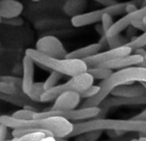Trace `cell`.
Wrapping results in <instances>:
<instances>
[{
  "instance_id": "obj_13",
  "label": "cell",
  "mask_w": 146,
  "mask_h": 141,
  "mask_svg": "<svg viewBox=\"0 0 146 141\" xmlns=\"http://www.w3.org/2000/svg\"><path fill=\"white\" fill-rule=\"evenodd\" d=\"M144 61V58L140 55L137 54H131L128 56L121 57L116 60H113L111 62H108L104 65H102L104 67H106L111 70H122V69H126L129 67H135V66H140Z\"/></svg>"
},
{
  "instance_id": "obj_50",
  "label": "cell",
  "mask_w": 146,
  "mask_h": 141,
  "mask_svg": "<svg viewBox=\"0 0 146 141\" xmlns=\"http://www.w3.org/2000/svg\"><path fill=\"white\" fill-rule=\"evenodd\" d=\"M145 49H146V47H145Z\"/></svg>"
},
{
  "instance_id": "obj_20",
  "label": "cell",
  "mask_w": 146,
  "mask_h": 141,
  "mask_svg": "<svg viewBox=\"0 0 146 141\" xmlns=\"http://www.w3.org/2000/svg\"><path fill=\"white\" fill-rule=\"evenodd\" d=\"M88 73H90L94 77V79H102V81H104V79H108V77H111L114 71L113 70L106 68V67L98 66L94 67V68H88Z\"/></svg>"
},
{
  "instance_id": "obj_47",
  "label": "cell",
  "mask_w": 146,
  "mask_h": 141,
  "mask_svg": "<svg viewBox=\"0 0 146 141\" xmlns=\"http://www.w3.org/2000/svg\"><path fill=\"white\" fill-rule=\"evenodd\" d=\"M130 141H138V139H132V140H130Z\"/></svg>"
},
{
  "instance_id": "obj_31",
  "label": "cell",
  "mask_w": 146,
  "mask_h": 141,
  "mask_svg": "<svg viewBox=\"0 0 146 141\" xmlns=\"http://www.w3.org/2000/svg\"><path fill=\"white\" fill-rule=\"evenodd\" d=\"M4 23L7 24V25H11V26H21L23 25V20L19 17L16 18H12V19H5L4 20Z\"/></svg>"
},
{
  "instance_id": "obj_9",
  "label": "cell",
  "mask_w": 146,
  "mask_h": 141,
  "mask_svg": "<svg viewBox=\"0 0 146 141\" xmlns=\"http://www.w3.org/2000/svg\"><path fill=\"white\" fill-rule=\"evenodd\" d=\"M145 17H146V5L142 6L140 9L133 12V13L125 14L123 17H121L120 19H118L116 22H114V24L110 29V31L106 33V36L108 37V38H110V37H113V36L118 35V34H121V32L126 29V28H128L133 22L143 20Z\"/></svg>"
},
{
  "instance_id": "obj_42",
  "label": "cell",
  "mask_w": 146,
  "mask_h": 141,
  "mask_svg": "<svg viewBox=\"0 0 146 141\" xmlns=\"http://www.w3.org/2000/svg\"><path fill=\"white\" fill-rule=\"evenodd\" d=\"M140 66H142V67H146V57H144V61H143V63L140 65Z\"/></svg>"
},
{
  "instance_id": "obj_5",
  "label": "cell",
  "mask_w": 146,
  "mask_h": 141,
  "mask_svg": "<svg viewBox=\"0 0 146 141\" xmlns=\"http://www.w3.org/2000/svg\"><path fill=\"white\" fill-rule=\"evenodd\" d=\"M94 77L90 73L76 75V77H71L67 83L59 85L50 91H45L41 97V103H49V101H56L60 95L67 91H76V93H82L88 87L94 85Z\"/></svg>"
},
{
  "instance_id": "obj_40",
  "label": "cell",
  "mask_w": 146,
  "mask_h": 141,
  "mask_svg": "<svg viewBox=\"0 0 146 141\" xmlns=\"http://www.w3.org/2000/svg\"><path fill=\"white\" fill-rule=\"evenodd\" d=\"M76 141H86V138L84 135H79V136H77V139H76Z\"/></svg>"
},
{
  "instance_id": "obj_17",
  "label": "cell",
  "mask_w": 146,
  "mask_h": 141,
  "mask_svg": "<svg viewBox=\"0 0 146 141\" xmlns=\"http://www.w3.org/2000/svg\"><path fill=\"white\" fill-rule=\"evenodd\" d=\"M102 49V45L100 43H94L90 44L88 46L82 47L77 50H74L72 52L68 53L67 57L68 59H78V60H86L92 56H94L96 54H98L100 50Z\"/></svg>"
},
{
  "instance_id": "obj_30",
  "label": "cell",
  "mask_w": 146,
  "mask_h": 141,
  "mask_svg": "<svg viewBox=\"0 0 146 141\" xmlns=\"http://www.w3.org/2000/svg\"><path fill=\"white\" fill-rule=\"evenodd\" d=\"M102 131H90L86 134H83L86 138V141H98V138L100 137Z\"/></svg>"
},
{
  "instance_id": "obj_19",
  "label": "cell",
  "mask_w": 146,
  "mask_h": 141,
  "mask_svg": "<svg viewBox=\"0 0 146 141\" xmlns=\"http://www.w3.org/2000/svg\"><path fill=\"white\" fill-rule=\"evenodd\" d=\"M0 99L18 107H25L26 105H31V103H33L29 97H16V95H10L2 93H0Z\"/></svg>"
},
{
  "instance_id": "obj_4",
  "label": "cell",
  "mask_w": 146,
  "mask_h": 141,
  "mask_svg": "<svg viewBox=\"0 0 146 141\" xmlns=\"http://www.w3.org/2000/svg\"><path fill=\"white\" fill-rule=\"evenodd\" d=\"M25 55L29 56L35 62V64L42 68L43 70L58 71L63 75H68L71 77L88 73V67L84 60L53 58V57L44 55L43 53L37 51L36 49H27Z\"/></svg>"
},
{
  "instance_id": "obj_12",
  "label": "cell",
  "mask_w": 146,
  "mask_h": 141,
  "mask_svg": "<svg viewBox=\"0 0 146 141\" xmlns=\"http://www.w3.org/2000/svg\"><path fill=\"white\" fill-rule=\"evenodd\" d=\"M81 93L76 91H67L60 95L55 101L54 105L50 109L55 111H69L76 109L81 103Z\"/></svg>"
},
{
  "instance_id": "obj_28",
  "label": "cell",
  "mask_w": 146,
  "mask_h": 141,
  "mask_svg": "<svg viewBox=\"0 0 146 141\" xmlns=\"http://www.w3.org/2000/svg\"><path fill=\"white\" fill-rule=\"evenodd\" d=\"M100 23H102V28H104V32H106V33L110 31V29L114 24L112 15H110V14H108V13L104 14V17H102V21H100Z\"/></svg>"
},
{
  "instance_id": "obj_11",
  "label": "cell",
  "mask_w": 146,
  "mask_h": 141,
  "mask_svg": "<svg viewBox=\"0 0 146 141\" xmlns=\"http://www.w3.org/2000/svg\"><path fill=\"white\" fill-rule=\"evenodd\" d=\"M100 112H102V108L100 106H96V107H81L79 109H73L69 111H56V115L67 118L70 121L72 120L82 121V120L96 118L100 114Z\"/></svg>"
},
{
  "instance_id": "obj_24",
  "label": "cell",
  "mask_w": 146,
  "mask_h": 141,
  "mask_svg": "<svg viewBox=\"0 0 146 141\" xmlns=\"http://www.w3.org/2000/svg\"><path fill=\"white\" fill-rule=\"evenodd\" d=\"M63 75L62 73H58V71H51L50 75L47 77V79L44 81V89H45V91H50L52 89L53 87H57L58 85V83L59 81L62 79Z\"/></svg>"
},
{
  "instance_id": "obj_23",
  "label": "cell",
  "mask_w": 146,
  "mask_h": 141,
  "mask_svg": "<svg viewBox=\"0 0 146 141\" xmlns=\"http://www.w3.org/2000/svg\"><path fill=\"white\" fill-rule=\"evenodd\" d=\"M126 46H128L129 48L132 49L133 52L138 50V49L145 48L146 47V31L143 32L141 35L133 37V38L127 43Z\"/></svg>"
},
{
  "instance_id": "obj_3",
  "label": "cell",
  "mask_w": 146,
  "mask_h": 141,
  "mask_svg": "<svg viewBox=\"0 0 146 141\" xmlns=\"http://www.w3.org/2000/svg\"><path fill=\"white\" fill-rule=\"evenodd\" d=\"M135 81L140 83H146V67L135 66L114 71L110 77L104 79L100 83V91L94 97L87 99L82 107H96L100 106L102 103L108 97L112 89L118 85H131Z\"/></svg>"
},
{
  "instance_id": "obj_29",
  "label": "cell",
  "mask_w": 146,
  "mask_h": 141,
  "mask_svg": "<svg viewBox=\"0 0 146 141\" xmlns=\"http://www.w3.org/2000/svg\"><path fill=\"white\" fill-rule=\"evenodd\" d=\"M100 91V85H92L90 87H88V89H86L85 91L81 93L82 99H90V97H92L98 93V91Z\"/></svg>"
},
{
  "instance_id": "obj_21",
  "label": "cell",
  "mask_w": 146,
  "mask_h": 141,
  "mask_svg": "<svg viewBox=\"0 0 146 141\" xmlns=\"http://www.w3.org/2000/svg\"><path fill=\"white\" fill-rule=\"evenodd\" d=\"M44 93H45L44 81L34 83L32 87H31L30 91L27 93V97H29L33 103H41V97H42Z\"/></svg>"
},
{
  "instance_id": "obj_44",
  "label": "cell",
  "mask_w": 146,
  "mask_h": 141,
  "mask_svg": "<svg viewBox=\"0 0 146 141\" xmlns=\"http://www.w3.org/2000/svg\"><path fill=\"white\" fill-rule=\"evenodd\" d=\"M141 5H142V6L146 5V0H142V3H141Z\"/></svg>"
},
{
  "instance_id": "obj_10",
  "label": "cell",
  "mask_w": 146,
  "mask_h": 141,
  "mask_svg": "<svg viewBox=\"0 0 146 141\" xmlns=\"http://www.w3.org/2000/svg\"><path fill=\"white\" fill-rule=\"evenodd\" d=\"M146 105V95L137 97H108L104 99L100 105L102 108V112L98 117H104V111L112 107H119V106L126 105Z\"/></svg>"
},
{
  "instance_id": "obj_16",
  "label": "cell",
  "mask_w": 146,
  "mask_h": 141,
  "mask_svg": "<svg viewBox=\"0 0 146 141\" xmlns=\"http://www.w3.org/2000/svg\"><path fill=\"white\" fill-rule=\"evenodd\" d=\"M22 67H23V91L27 93L30 91L33 83H34V75H35V62L29 56L25 55L22 61Z\"/></svg>"
},
{
  "instance_id": "obj_49",
  "label": "cell",
  "mask_w": 146,
  "mask_h": 141,
  "mask_svg": "<svg viewBox=\"0 0 146 141\" xmlns=\"http://www.w3.org/2000/svg\"><path fill=\"white\" fill-rule=\"evenodd\" d=\"M2 22V19H1V17H0V23H1Z\"/></svg>"
},
{
  "instance_id": "obj_38",
  "label": "cell",
  "mask_w": 146,
  "mask_h": 141,
  "mask_svg": "<svg viewBox=\"0 0 146 141\" xmlns=\"http://www.w3.org/2000/svg\"><path fill=\"white\" fill-rule=\"evenodd\" d=\"M134 53H135V54H137V55H140V56H142L143 58L146 57V49L145 48L138 49V50L134 51Z\"/></svg>"
},
{
  "instance_id": "obj_32",
  "label": "cell",
  "mask_w": 146,
  "mask_h": 141,
  "mask_svg": "<svg viewBox=\"0 0 146 141\" xmlns=\"http://www.w3.org/2000/svg\"><path fill=\"white\" fill-rule=\"evenodd\" d=\"M8 135V127L0 123V141H6Z\"/></svg>"
},
{
  "instance_id": "obj_33",
  "label": "cell",
  "mask_w": 146,
  "mask_h": 141,
  "mask_svg": "<svg viewBox=\"0 0 146 141\" xmlns=\"http://www.w3.org/2000/svg\"><path fill=\"white\" fill-rule=\"evenodd\" d=\"M137 6L132 2H127L126 3V8H125V14H130L133 12L137 11Z\"/></svg>"
},
{
  "instance_id": "obj_25",
  "label": "cell",
  "mask_w": 146,
  "mask_h": 141,
  "mask_svg": "<svg viewBox=\"0 0 146 141\" xmlns=\"http://www.w3.org/2000/svg\"><path fill=\"white\" fill-rule=\"evenodd\" d=\"M108 48L110 49H114L121 46H124V45H126L129 42L126 37L121 36V34L108 38Z\"/></svg>"
},
{
  "instance_id": "obj_14",
  "label": "cell",
  "mask_w": 146,
  "mask_h": 141,
  "mask_svg": "<svg viewBox=\"0 0 146 141\" xmlns=\"http://www.w3.org/2000/svg\"><path fill=\"white\" fill-rule=\"evenodd\" d=\"M24 6L17 0H0V17L1 19H12L19 17Z\"/></svg>"
},
{
  "instance_id": "obj_34",
  "label": "cell",
  "mask_w": 146,
  "mask_h": 141,
  "mask_svg": "<svg viewBox=\"0 0 146 141\" xmlns=\"http://www.w3.org/2000/svg\"><path fill=\"white\" fill-rule=\"evenodd\" d=\"M131 25L137 30H141V31H146V24L144 23L143 20H140V21H136V22H133Z\"/></svg>"
},
{
  "instance_id": "obj_41",
  "label": "cell",
  "mask_w": 146,
  "mask_h": 141,
  "mask_svg": "<svg viewBox=\"0 0 146 141\" xmlns=\"http://www.w3.org/2000/svg\"><path fill=\"white\" fill-rule=\"evenodd\" d=\"M138 141H146V137L145 136H140V137L138 138Z\"/></svg>"
},
{
  "instance_id": "obj_37",
  "label": "cell",
  "mask_w": 146,
  "mask_h": 141,
  "mask_svg": "<svg viewBox=\"0 0 146 141\" xmlns=\"http://www.w3.org/2000/svg\"><path fill=\"white\" fill-rule=\"evenodd\" d=\"M96 32H98V34H100V36H106V32H104V28H102V23L100 24H98V25H96Z\"/></svg>"
},
{
  "instance_id": "obj_22",
  "label": "cell",
  "mask_w": 146,
  "mask_h": 141,
  "mask_svg": "<svg viewBox=\"0 0 146 141\" xmlns=\"http://www.w3.org/2000/svg\"><path fill=\"white\" fill-rule=\"evenodd\" d=\"M0 93H6V95H16V97H28L26 95V93H24L23 89L15 87V85H8V83H3V81H0Z\"/></svg>"
},
{
  "instance_id": "obj_1",
  "label": "cell",
  "mask_w": 146,
  "mask_h": 141,
  "mask_svg": "<svg viewBox=\"0 0 146 141\" xmlns=\"http://www.w3.org/2000/svg\"><path fill=\"white\" fill-rule=\"evenodd\" d=\"M0 123L11 129H41L53 134L55 138H68L74 130V123L62 116L21 120L12 115H0Z\"/></svg>"
},
{
  "instance_id": "obj_39",
  "label": "cell",
  "mask_w": 146,
  "mask_h": 141,
  "mask_svg": "<svg viewBox=\"0 0 146 141\" xmlns=\"http://www.w3.org/2000/svg\"><path fill=\"white\" fill-rule=\"evenodd\" d=\"M6 141H12V139L6 140ZM38 141H56V138H55L54 136H47V137L43 138V139H41V140H38Z\"/></svg>"
},
{
  "instance_id": "obj_46",
  "label": "cell",
  "mask_w": 146,
  "mask_h": 141,
  "mask_svg": "<svg viewBox=\"0 0 146 141\" xmlns=\"http://www.w3.org/2000/svg\"><path fill=\"white\" fill-rule=\"evenodd\" d=\"M143 21H144V23H145V24H146V17H145V18H144V19H143Z\"/></svg>"
},
{
  "instance_id": "obj_43",
  "label": "cell",
  "mask_w": 146,
  "mask_h": 141,
  "mask_svg": "<svg viewBox=\"0 0 146 141\" xmlns=\"http://www.w3.org/2000/svg\"><path fill=\"white\" fill-rule=\"evenodd\" d=\"M56 141H68L65 138H56Z\"/></svg>"
},
{
  "instance_id": "obj_2",
  "label": "cell",
  "mask_w": 146,
  "mask_h": 141,
  "mask_svg": "<svg viewBox=\"0 0 146 141\" xmlns=\"http://www.w3.org/2000/svg\"><path fill=\"white\" fill-rule=\"evenodd\" d=\"M122 131L139 132L146 137V121L135 119H112V118L96 117L92 119L74 123V130L70 137H77L90 131Z\"/></svg>"
},
{
  "instance_id": "obj_45",
  "label": "cell",
  "mask_w": 146,
  "mask_h": 141,
  "mask_svg": "<svg viewBox=\"0 0 146 141\" xmlns=\"http://www.w3.org/2000/svg\"><path fill=\"white\" fill-rule=\"evenodd\" d=\"M31 1H33V2H38V1H40V0H31Z\"/></svg>"
},
{
  "instance_id": "obj_36",
  "label": "cell",
  "mask_w": 146,
  "mask_h": 141,
  "mask_svg": "<svg viewBox=\"0 0 146 141\" xmlns=\"http://www.w3.org/2000/svg\"><path fill=\"white\" fill-rule=\"evenodd\" d=\"M132 119L135 120H142V121H146V109L142 110L140 113L136 114L135 116H133Z\"/></svg>"
},
{
  "instance_id": "obj_48",
  "label": "cell",
  "mask_w": 146,
  "mask_h": 141,
  "mask_svg": "<svg viewBox=\"0 0 146 141\" xmlns=\"http://www.w3.org/2000/svg\"><path fill=\"white\" fill-rule=\"evenodd\" d=\"M142 85H144V87H145V89H146V83H142Z\"/></svg>"
},
{
  "instance_id": "obj_35",
  "label": "cell",
  "mask_w": 146,
  "mask_h": 141,
  "mask_svg": "<svg viewBox=\"0 0 146 141\" xmlns=\"http://www.w3.org/2000/svg\"><path fill=\"white\" fill-rule=\"evenodd\" d=\"M94 1L98 2V4H100V5L104 6V7H108V6L113 5V4L117 3L115 0H94Z\"/></svg>"
},
{
  "instance_id": "obj_7",
  "label": "cell",
  "mask_w": 146,
  "mask_h": 141,
  "mask_svg": "<svg viewBox=\"0 0 146 141\" xmlns=\"http://www.w3.org/2000/svg\"><path fill=\"white\" fill-rule=\"evenodd\" d=\"M131 54H133L132 49L124 45V46L118 47V48L110 49V50H106L104 52H100L98 54H96L94 56L90 57L84 61L88 68H94V67L102 66V65H104L108 62H111V61L116 60L118 58L128 56Z\"/></svg>"
},
{
  "instance_id": "obj_15",
  "label": "cell",
  "mask_w": 146,
  "mask_h": 141,
  "mask_svg": "<svg viewBox=\"0 0 146 141\" xmlns=\"http://www.w3.org/2000/svg\"><path fill=\"white\" fill-rule=\"evenodd\" d=\"M113 97H137L141 95H146V89L142 83L138 85H118L115 89H112L111 93Z\"/></svg>"
},
{
  "instance_id": "obj_18",
  "label": "cell",
  "mask_w": 146,
  "mask_h": 141,
  "mask_svg": "<svg viewBox=\"0 0 146 141\" xmlns=\"http://www.w3.org/2000/svg\"><path fill=\"white\" fill-rule=\"evenodd\" d=\"M87 0H67L64 4V12L67 15L75 17V16L83 14L84 10L87 8Z\"/></svg>"
},
{
  "instance_id": "obj_8",
  "label": "cell",
  "mask_w": 146,
  "mask_h": 141,
  "mask_svg": "<svg viewBox=\"0 0 146 141\" xmlns=\"http://www.w3.org/2000/svg\"><path fill=\"white\" fill-rule=\"evenodd\" d=\"M37 51L47 55L49 57L58 59H64L67 57L68 52L64 47L63 43L57 37L48 35L40 38L36 42Z\"/></svg>"
},
{
  "instance_id": "obj_27",
  "label": "cell",
  "mask_w": 146,
  "mask_h": 141,
  "mask_svg": "<svg viewBox=\"0 0 146 141\" xmlns=\"http://www.w3.org/2000/svg\"><path fill=\"white\" fill-rule=\"evenodd\" d=\"M0 81H3L8 85H15V87L23 89V81L22 77H15V75H0Z\"/></svg>"
},
{
  "instance_id": "obj_6",
  "label": "cell",
  "mask_w": 146,
  "mask_h": 141,
  "mask_svg": "<svg viewBox=\"0 0 146 141\" xmlns=\"http://www.w3.org/2000/svg\"><path fill=\"white\" fill-rule=\"evenodd\" d=\"M127 2H122V3H115L113 5L104 7L102 9L94 10V11L83 13L81 15L72 17L71 23L74 27H85V26L96 24L102 21L104 14L108 13L110 15H120V14H125V8H126Z\"/></svg>"
},
{
  "instance_id": "obj_26",
  "label": "cell",
  "mask_w": 146,
  "mask_h": 141,
  "mask_svg": "<svg viewBox=\"0 0 146 141\" xmlns=\"http://www.w3.org/2000/svg\"><path fill=\"white\" fill-rule=\"evenodd\" d=\"M38 111H34V110H29V109H20L15 111L12 116L14 118H17V119H21V120H31L34 119L35 115Z\"/></svg>"
}]
</instances>
